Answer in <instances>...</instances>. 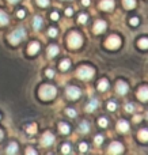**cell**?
I'll return each instance as SVG.
<instances>
[{"label":"cell","mask_w":148,"mask_h":155,"mask_svg":"<svg viewBox=\"0 0 148 155\" xmlns=\"http://www.w3.org/2000/svg\"><path fill=\"white\" fill-rule=\"evenodd\" d=\"M56 87L52 84H42L40 87V91H38V94H40V98L43 99V101H49V99L54 98L56 97Z\"/></svg>","instance_id":"6da1fadb"},{"label":"cell","mask_w":148,"mask_h":155,"mask_svg":"<svg viewBox=\"0 0 148 155\" xmlns=\"http://www.w3.org/2000/svg\"><path fill=\"white\" fill-rule=\"evenodd\" d=\"M125 110H127V112H133V105H130V104H128L127 106H125Z\"/></svg>","instance_id":"b9f144b4"},{"label":"cell","mask_w":148,"mask_h":155,"mask_svg":"<svg viewBox=\"0 0 148 155\" xmlns=\"http://www.w3.org/2000/svg\"><path fill=\"white\" fill-rule=\"evenodd\" d=\"M122 4L127 10H132L136 7V0H122Z\"/></svg>","instance_id":"ffe728a7"},{"label":"cell","mask_w":148,"mask_h":155,"mask_svg":"<svg viewBox=\"0 0 148 155\" xmlns=\"http://www.w3.org/2000/svg\"><path fill=\"white\" fill-rule=\"evenodd\" d=\"M141 120V117L140 116H135V117H133V121H136V123H139V121Z\"/></svg>","instance_id":"ee69618b"},{"label":"cell","mask_w":148,"mask_h":155,"mask_svg":"<svg viewBox=\"0 0 148 155\" xmlns=\"http://www.w3.org/2000/svg\"><path fill=\"white\" fill-rule=\"evenodd\" d=\"M94 74H95L94 68L88 67V65H82V67H79V70L76 71V75H78V78L82 80L91 79V78L94 76Z\"/></svg>","instance_id":"3957f363"},{"label":"cell","mask_w":148,"mask_h":155,"mask_svg":"<svg viewBox=\"0 0 148 155\" xmlns=\"http://www.w3.org/2000/svg\"><path fill=\"white\" fill-rule=\"evenodd\" d=\"M33 27L35 30H40L42 27V18L41 16H34L33 18Z\"/></svg>","instance_id":"d6986e66"},{"label":"cell","mask_w":148,"mask_h":155,"mask_svg":"<svg viewBox=\"0 0 148 155\" xmlns=\"http://www.w3.org/2000/svg\"><path fill=\"white\" fill-rule=\"evenodd\" d=\"M92 30H94L95 34H101V33H103L106 30V22L105 21H97L94 25V27H92Z\"/></svg>","instance_id":"30bf717a"},{"label":"cell","mask_w":148,"mask_h":155,"mask_svg":"<svg viewBox=\"0 0 148 155\" xmlns=\"http://www.w3.org/2000/svg\"><path fill=\"white\" fill-rule=\"evenodd\" d=\"M116 107H117V105L114 104V102H109V104H108V109L111 110V112H114V110H116Z\"/></svg>","instance_id":"e575fe53"},{"label":"cell","mask_w":148,"mask_h":155,"mask_svg":"<svg viewBox=\"0 0 148 155\" xmlns=\"http://www.w3.org/2000/svg\"><path fill=\"white\" fill-rule=\"evenodd\" d=\"M79 131L83 132V134H86V132L88 131V124H87V121H83V123H80V125H79Z\"/></svg>","instance_id":"484cf974"},{"label":"cell","mask_w":148,"mask_h":155,"mask_svg":"<svg viewBox=\"0 0 148 155\" xmlns=\"http://www.w3.org/2000/svg\"><path fill=\"white\" fill-rule=\"evenodd\" d=\"M18 144L16 143H10L8 144V147H7V150H5V153H7L8 155H14V154H16L18 153Z\"/></svg>","instance_id":"9a60e30c"},{"label":"cell","mask_w":148,"mask_h":155,"mask_svg":"<svg viewBox=\"0 0 148 155\" xmlns=\"http://www.w3.org/2000/svg\"><path fill=\"white\" fill-rule=\"evenodd\" d=\"M99 8L105 11H110L111 8H114V0H101Z\"/></svg>","instance_id":"7c38bea8"},{"label":"cell","mask_w":148,"mask_h":155,"mask_svg":"<svg viewBox=\"0 0 148 155\" xmlns=\"http://www.w3.org/2000/svg\"><path fill=\"white\" fill-rule=\"evenodd\" d=\"M122 151H124V147H122V144L120 142H113L110 144V147H109V153L116 155V154H121Z\"/></svg>","instance_id":"ba28073f"},{"label":"cell","mask_w":148,"mask_h":155,"mask_svg":"<svg viewBox=\"0 0 148 155\" xmlns=\"http://www.w3.org/2000/svg\"><path fill=\"white\" fill-rule=\"evenodd\" d=\"M137 137L141 140V142H148V129H146V128L140 129L137 134Z\"/></svg>","instance_id":"ac0fdd59"},{"label":"cell","mask_w":148,"mask_h":155,"mask_svg":"<svg viewBox=\"0 0 148 155\" xmlns=\"http://www.w3.org/2000/svg\"><path fill=\"white\" fill-rule=\"evenodd\" d=\"M24 37H26V31H24V29L18 27V29L12 30V31L8 34V41H10L12 45H18Z\"/></svg>","instance_id":"7a4b0ae2"},{"label":"cell","mask_w":148,"mask_h":155,"mask_svg":"<svg viewBox=\"0 0 148 155\" xmlns=\"http://www.w3.org/2000/svg\"><path fill=\"white\" fill-rule=\"evenodd\" d=\"M98 124H99V127L105 128V127H108V120H106V118H99V120H98Z\"/></svg>","instance_id":"f546056e"},{"label":"cell","mask_w":148,"mask_h":155,"mask_svg":"<svg viewBox=\"0 0 148 155\" xmlns=\"http://www.w3.org/2000/svg\"><path fill=\"white\" fill-rule=\"evenodd\" d=\"M147 118H148V113H147Z\"/></svg>","instance_id":"c3c4849f"},{"label":"cell","mask_w":148,"mask_h":155,"mask_svg":"<svg viewBox=\"0 0 148 155\" xmlns=\"http://www.w3.org/2000/svg\"><path fill=\"white\" fill-rule=\"evenodd\" d=\"M103 142V137L101 136V135H98V136H95V144H101V143Z\"/></svg>","instance_id":"8d00e7d4"},{"label":"cell","mask_w":148,"mask_h":155,"mask_svg":"<svg viewBox=\"0 0 148 155\" xmlns=\"http://www.w3.org/2000/svg\"><path fill=\"white\" fill-rule=\"evenodd\" d=\"M54 142V136L50 134V132H45V134L42 135V137H41V144L43 146V147H49V146H52Z\"/></svg>","instance_id":"8992f818"},{"label":"cell","mask_w":148,"mask_h":155,"mask_svg":"<svg viewBox=\"0 0 148 155\" xmlns=\"http://www.w3.org/2000/svg\"><path fill=\"white\" fill-rule=\"evenodd\" d=\"M8 22H10L8 15L3 10H0V26H5V25H8Z\"/></svg>","instance_id":"e0dca14e"},{"label":"cell","mask_w":148,"mask_h":155,"mask_svg":"<svg viewBox=\"0 0 148 155\" xmlns=\"http://www.w3.org/2000/svg\"><path fill=\"white\" fill-rule=\"evenodd\" d=\"M24 14H26V12H24L23 10H19L18 12H16V16H18V18H23V16H24Z\"/></svg>","instance_id":"60d3db41"},{"label":"cell","mask_w":148,"mask_h":155,"mask_svg":"<svg viewBox=\"0 0 148 155\" xmlns=\"http://www.w3.org/2000/svg\"><path fill=\"white\" fill-rule=\"evenodd\" d=\"M2 139H3V131L0 129V140H2Z\"/></svg>","instance_id":"7dc6e473"},{"label":"cell","mask_w":148,"mask_h":155,"mask_svg":"<svg viewBox=\"0 0 148 155\" xmlns=\"http://www.w3.org/2000/svg\"><path fill=\"white\" fill-rule=\"evenodd\" d=\"M0 117H2V116H0Z\"/></svg>","instance_id":"681fc988"},{"label":"cell","mask_w":148,"mask_h":155,"mask_svg":"<svg viewBox=\"0 0 148 155\" xmlns=\"http://www.w3.org/2000/svg\"><path fill=\"white\" fill-rule=\"evenodd\" d=\"M72 12H73V11H72V8H67V10H65V14H67L68 16H71V15H72Z\"/></svg>","instance_id":"7bdbcfd3"},{"label":"cell","mask_w":148,"mask_h":155,"mask_svg":"<svg viewBox=\"0 0 148 155\" xmlns=\"http://www.w3.org/2000/svg\"><path fill=\"white\" fill-rule=\"evenodd\" d=\"M78 22H79V23H86V22H87V15H86V14H80V15H79V18H78Z\"/></svg>","instance_id":"83f0119b"},{"label":"cell","mask_w":148,"mask_h":155,"mask_svg":"<svg viewBox=\"0 0 148 155\" xmlns=\"http://www.w3.org/2000/svg\"><path fill=\"white\" fill-rule=\"evenodd\" d=\"M69 65H71L69 60H63V61L60 63V70L65 71V70H68V68H69Z\"/></svg>","instance_id":"d4e9b609"},{"label":"cell","mask_w":148,"mask_h":155,"mask_svg":"<svg viewBox=\"0 0 148 155\" xmlns=\"http://www.w3.org/2000/svg\"><path fill=\"white\" fill-rule=\"evenodd\" d=\"M35 129H37V125H35V124H33L31 127H29V128H27V131H29L30 134H33V132H34Z\"/></svg>","instance_id":"ab89813d"},{"label":"cell","mask_w":148,"mask_h":155,"mask_svg":"<svg viewBox=\"0 0 148 155\" xmlns=\"http://www.w3.org/2000/svg\"><path fill=\"white\" fill-rule=\"evenodd\" d=\"M82 42H83V40H82V35L79 33L73 31L68 35V46L69 48H72V49L79 48V46H82Z\"/></svg>","instance_id":"277c9868"},{"label":"cell","mask_w":148,"mask_h":155,"mask_svg":"<svg viewBox=\"0 0 148 155\" xmlns=\"http://www.w3.org/2000/svg\"><path fill=\"white\" fill-rule=\"evenodd\" d=\"M59 129H60V132H61V134L67 135L68 132H69V125H67L65 123H60L59 124Z\"/></svg>","instance_id":"603a6c76"},{"label":"cell","mask_w":148,"mask_h":155,"mask_svg":"<svg viewBox=\"0 0 148 155\" xmlns=\"http://www.w3.org/2000/svg\"><path fill=\"white\" fill-rule=\"evenodd\" d=\"M130 25H132V26H137V25H139V18H136V16H135V18H130Z\"/></svg>","instance_id":"d590c367"},{"label":"cell","mask_w":148,"mask_h":155,"mask_svg":"<svg viewBox=\"0 0 148 155\" xmlns=\"http://www.w3.org/2000/svg\"><path fill=\"white\" fill-rule=\"evenodd\" d=\"M37 2V4L40 5V7H46V5H49V0H35Z\"/></svg>","instance_id":"4316f807"},{"label":"cell","mask_w":148,"mask_h":155,"mask_svg":"<svg viewBox=\"0 0 148 155\" xmlns=\"http://www.w3.org/2000/svg\"><path fill=\"white\" fill-rule=\"evenodd\" d=\"M8 3H11V4H15V3H18V2H21V0H7Z\"/></svg>","instance_id":"bcb514c9"},{"label":"cell","mask_w":148,"mask_h":155,"mask_svg":"<svg viewBox=\"0 0 148 155\" xmlns=\"http://www.w3.org/2000/svg\"><path fill=\"white\" fill-rule=\"evenodd\" d=\"M97 106H98V101H97V99H92V101L86 106V110H87V112H94Z\"/></svg>","instance_id":"7402d4cb"},{"label":"cell","mask_w":148,"mask_h":155,"mask_svg":"<svg viewBox=\"0 0 148 155\" xmlns=\"http://www.w3.org/2000/svg\"><path fill=\"white\" fill-rule=\"evenodd\" d=\"M87 148H88V146H87V143H80L79 144V150L82 151V153H86Z\"/></svg>","instance_id":"1f68e13d"},{"label":"cell","mask_w":148,"mask_h":155,"mask_svg":"<svg viewBox=\"0 0 148 155\" xmlns=\"http://www.w3.org/2000/svg\"><path fill=\"white\" fill-rule=\"evenodd\" d=\"M109 87V82L106 79H102L99 80V83H98V90L99 91H106Z\"/></svg>","instance_id":"44dd1931"},{"label":"cell","mask_w":148,"mask_h":155,"mask_svg":"<svg viewBox=\"0 0 148 155\" xmlns=\"http://www.w3.org/2000/svg\"><path fill=\"white\" fill-rule=\"evenodd\" d=\"M48 34H49V37H56V35H57V30L54 29V27H52V29H49Z\"/></svg>","instance_id":"d6a6232c"},{"label":"cell","mask_w":148,"mask_h":155,"mask_svg":"<svg viewBox=\"0 0 148 155\" xmlns=\"http://www.w3.org/2000/svg\"><path fill=\"white\" fill-rule=\"evenodd\" d=\"M45 75L48 76V78H53V76H54V71H53V70H46Z\"/></svg>","instance_id":"74e56055"},{"label":"cell","mask_w":148,"mask_h":155,"mask_svg":"<svg viewBox=\"0 0 148 155\" xmlns=\"http://www.w3.org/2000/svg\"><path fill=\"white\" fill-rule=\"evenodd\" d=\"M116 90H117V93H118L120 95H124V94L128 93L129 87H128V84L124 82V80H118L117 84H116Z\"/></svg>","instance_id":"9c48e42d"},{"label":"cell","mask_w":148,"mask_h":155,"mask_svg":"<svg viewBox=\"0 0 148 155\" xmlns=\"http://www.w3.org/2000/svg\"><path fill=\"white\" fill-rule=\"evenodd\" d=\"M38 51H40V44H38V42H35V41H34V42H31V44H30V45H29V48H27V53H29V54H31V56H33V54H35V53H37Z\"/></svg>","instance_id":"5bb4252c"},{"label":"cell","mask_w":148,"mask_h":155,"mask_svg":"<svg viewBox=\"0 0 148 155\" xmlns=\"http://www.w3.org/2000/svg\"><path fill=\"white\" fill-rule=\"evenodd\" d=\"M82 3H83V5H88L90 4V0H82Z\"/></svg>","instance_id":"f6af8a7d"},{"label":"cell","mask_w":148,"mask_h":155,"mask_svg":"<svg viewBox=\"0 0 148 155\" xmlns=\"http://www.w3.org/2000/svg\"><path fill=\"white\" fill-rule=\"evenodd\" d=\"M50 18L53 19V21H57V19H59V12L53 11V12H52V15H50Z\"/></svg>","instance_id":"f35d334b"},{"label":"cell","mask_w":148,"mask_h":155,"mask_svg":"<svg viewBox=\"0 0 148 155\" xmlns=\"http://www.w3.org/2000/svg\"><path fill=\"white\" fill-rule=\"evenodd\" d=\"M61 151L64 154H69L71 153V146L69 144H64L63 146V148H61Z\"/></svg>","instance_id":"4dcf8cb0"},{"label":"cell","mask_w":148,"mask_h":155,"mask_svg":"<svg viewBox=\"0 0 148 155\" xmlns=\"http://www.w3.org/2000/svg\"><path fill=\"white\" fill-rule=\"evenodd\" d=\"M137 98L140 101H148V86H143V87L139 88L137 91Z\"/></svg>","instance_id":"8fae6325"},{"label":"cell","mask_w":148,"mask_h":155,"mask_svg":"<svg viewBox=\"0 0 148 155\" xmlns=\"http://www.w3.org/2000/svg\"><path fill=\"white\" fill-rule=\"evenodd\" d=\"M26 155H37V151L34 150V148H26Z\"/></svg>","instance_id":"836d02e7"},{"label":"cell","mask_w":148,"mask_h":155,"mask_svg":"<svg viewBox=\"0 0 148 155\" xmlns=\"http://www.w3.org/2000/svg\"><path fill=\"white\" fill-rule=\"evenodd\" d=\"M105 46L108 49H118L120 46H121V38L118 37V35H110V37L108 38V40L105 41Z\"/></svg>","instance_id":"5b68a950"},{"label":"cell","mask_w":148,"mask_h":155,"mask_svg":"<svg viewBox=\"0 0 148 155\" xmlns=\"http://www.w3.org/2000/svg\"><path fill=\"white\" fill-rule=\"evenodd\" d=\"M57 53H59V46H57V45H50L48 48V57H49V59L54 57Z\"/></svg>","instance_id":"2e32d148"},{"label":"cell","mask_w":148,"mask_h":155,"mask_svg":"<svg viewBox=\"0 0 148 155\" xmlns=\"http://www.w3.org/2000/svg\"><path fill=\"white\" fill-rule=\"evenodd\" d=\"M137 45L140 46L141 49H148V38H140Z\"/></svg>","instance_id":"cb8c5ba5"},{"label":"cell","mask_w":148,"mask_h":155,"mask_svg":"<svg viewBox=\"0 0 148 155\" xmlns=\"http://www.w3.org/2000/svg\"><path fill=\"white\" fill-rule=\"evenodd\" d=\"M67 97L71 99H78L80 97V90L78 87H75V86H69L67 88Z\"/></svg>","instance_id":"52a82bcc"},{"label":"cell","mask_w":148,"mask_h":155,"mask_svg":"<svg viewBox=\"0 0 148 155\" xmlns=\"http://www.w3.org/2000/svg\"><path fill=\"white\" fill-rule=\"evenodd\" d=\"M117 129H118L120 132H122V134H127V132L129 131V124L125 120H121L117 123Z\"/></svg>","instance_id":"4fadbf2b"},{"label":"cell","mask_w":148,"mask_h":155,"mask_svg":"<svg viewBox=\"0 0 148 155\" xmlns=\"http://www.w3.org/2000/svg\"><path fill=\"white\" fill-rule=\"evenodd\" d=\"M65 113H67V116H69V117H76V110L75 109H67Z\"/></svg>","instance_id":"f1b7e54d"}]
</instances>
